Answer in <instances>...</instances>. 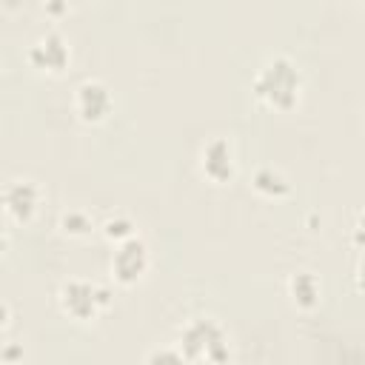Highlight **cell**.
Listing matches in <instances>:
<instances>
[{
	"mask_svg": "<svg viewBox=\"0 0 365 365\" xmlns=\"http://www.w3.org/2000/svg\"><path fill=\"white\" fill-rule=\"evenodd\" d=\"M254 91L274 108H291L299 94V71L288 57H274L254 80Z\"/></svg>",
	"mask_w": 365,
	"mask_h": 365,
	"instance_id": "obj_1",
	"label": "cell"
},
{
	"mask_svg": "<svg viewBox=\"0 0 365 365\" xmlns=\"http://www.w3.org/2000/svg\"><path fill=\"white\" fill-rule=\"evenodd\" d=\"M180 345H182V356H191V359H208L214 365H222L228 359V336L222 334V328L214 322V319H194L182 328V336H180Z\"/></svg>",
	"mask_w": 365,
	"mask_h": 365,
	"instance_id": "obj_2",
	"label": "cell"
},
{
	"mask_svg": "<svg viewBox=\"0 0 365 365\" xmlns=\"http://www.w3.org/2000/svg\"><path fill=\"white\" fill-rule=\"evenodd\" d=\"M106 302H108V291L97 288V285L86 282V279H68V282L60 285V305L77 319L94 317V311L100 305H106Z\"/></svg>",
	"mask_w": 365,
	"mask_h": 365,
	"instance_id": "obj_3",
	"label": "cell"
},
{
	"mask_svg": "<svg viewBox=\"0 0 365 365\" xmlns=\"http://www.w3.org/2000/svg\"><path fill=\"white\" fill-rule=\"evenodd\" d=\"M145 265H148L145 242H143V240H134V237L123 240V245L117 248L114 262H111L114 277H117L120 282H134V279H140V274L145 271Z\"/></svg>",
	"mask_w": 365,
	"mask_h": 365,
	"instance_id": "obj_4",
	"label": "cell"
},
{
	"mask_svg": "<svg viewBox=\"0 0 365 365\" xmlns=\"http://www.w3.org/2000/svg\"><path fill=\"white\" fill-rule=\"evenodd\" d=\"M3 202L14 220H29L40 205V188L31 180H11L3 191Z\"/></svg>",
	"mask_w": 365,
	"mask_h": 365,
	"instance_id": "obj_5",
	"label": "cell"
},
{
	"mask_svg": "<svg viewBox=\"0 0 365 365\" xmlns=\"http://www.w3.org/2000/svg\"><path fill=\"white\" fill-rule=\"evenodd\" d=\"M29 60L37 66V68H48V71H57L68 63V46L66 40L57 34V31H46L31 48H29Z\"/></svg>",
	"mask_w": 365,
	"mask_h": 365,
	"instance_id": "obj_6",
	"label": "cell"
},
{
	"mask_svg": "<svg viewBox=\"0 0 365 365\" xmlns=\"http://www.w3.org/2000/svg\"><path fill=\"white\" fill-rule=\"evenodd\" d=\"M77 108L86 120H103L111 108V91L100 80H86L77 88Z\"/></svg>",
	"mask_w": 365,
	"mask_h": 365,
	"instance_id": "obj_7",
	"label": "cell"
},
{
	"mask_svg": "<svg viewBox=\"0 0 365 365\" xmlns=\"http://www.w3.org/2000/svg\"><path fill=\"white\" fill-rule=\"evenodd\" d=\"M202 171L214 180V182H225L234 174V160H231V145L217 137L202 148Z\"/></svg>",
	"mask_w": 365,
	"mask_h": 365,
	"instance_id": "obj_8",
	"label": "cell"
},
{
	"mask_svg": "<svg viewBox=\"0 0 365 365\" xmlns=\"http://www.w3.org/2000/svg\"><path fill=\"white\" fill-rule=\"evenodd\" d=\"M291 294H294V299H297L299 305H305V308L314 305L317 297H319V282H317V277L308 274V271L294 274V277H291Z\"/></svg>",
	"mask_w": 365,
	"mask_h": 365,
	"instance_id": "obj_9",
	"label": "cell"
},
{
	"mask_svg": "<svg viewBox=\"0 0 365 365\" xmlns=\"http://www.w3.org/2000/svg\"><path fill=\"white\" fill-rule=\"evenodd\" d=\"M254 188L262 191V194L277 197V194H285V191H288V182H285V177L277 174L274 168H259V171L254 174Z\"/></svg>",
	"mask_w": 365,
	"mask_h": 365,
	"instance_id": "obj_10",
	"label": "cell"
},
{
	"mask_svg": "<svg viewBox=\"0 0 365 365\" xmlns=\"http://www.w3.org/2000/svg\"><path fill=\"white\" fill-rule=\"evenodd\" d=\"M148 365H185V356L177 348H154L148 354Z\"/></svg>",
	"mask_w": 365,
	"mask_h": 365,
	"instance_id": "obj_11",
	"label": "cell"
},
{
	"mask_svg": "<svg viewBox=\"0 0 365 365\" xmlns=\"http://www.w3.org/2000/svg\"><path fill=\"white\" fill-rule=\"evenodd\" d=\"M63 228L68 234H86L91 228V220L83 214V211H66L63 214Z\"/></svg>",
	"mask_w": 365,
	"mask_h": 365,
	"instance_id": "obj_12",
	"label": "cell"
},
{
	"mask_svg": "<svg viewBox=\"0 0 365 365\" xmlns=\"http://www.w3.org/2000/svg\"><path fill=\"white\" fill-rule=\"evenodd\" d=\"M131 222L125 220V217H120V220H108L106 222V234L111 237V240H128L131 237Z\"/></svg>",
	"mask_w": 365,
	"mask_h": 365,
	"instance_id": "obj_13",
	"label": "cell"
},
{
	"mask_svg": "<svg viewBox=\"0 0 365 365\" xmlns=\"http://www.w3.org/2000/svg\"><path fill=\"white\" fill-rule=\"evenodd\" d=\"M6 319H9V308H6V305H0V328L6 325Z\"/></svg>",
	"mask_w": 365,
	"mask_h": 365,
	"instance_id": "obj_14",
	"label": "cell"
},
{
	"mask_svg": "<svg viewBox=\"0 0 365 365\" xmlns=\"http://www.w3.org/2000/svg\"><path fill=\"white\" fill-rule=\"evenodd\" d=\"M17 354H20V348H17V345H14V348H6V359H14Z\"/></svg>",
	"mask_w": 365,
	"mask_h": 365,
	"instance_id": "obj_15",
	"label": "cell"
},
{
	"mask_svg": "<svg viewBox=\"0 0 365 365\" xmlns=\"http://www.w3.org/2000/svg\"><path fill=\"white\" fill-rule=\"evenodd\" d=\"M6 248V231H3V225H0V251Z\"/></svg>",
	"mask_w": 365,
	"mask_h": 365,
	"instance_id": "obj_16",
	"label": "cell"
}]
</instances>
